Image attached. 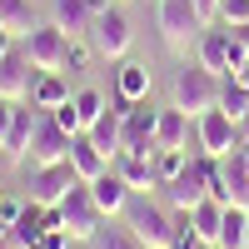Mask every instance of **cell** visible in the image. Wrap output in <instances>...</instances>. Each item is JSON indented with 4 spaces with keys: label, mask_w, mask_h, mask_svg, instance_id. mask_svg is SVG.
<instances>
[{
    "label": "cell",
    "mask_w": 249,
    "mask_h": 249,
    "mask_svg": "<svg viewBox=\"0 0 249 249\" xmlns=\"http://www.w3.org/2000/svg\"><path fill=\"white\" fill-rule=\"evenodd\" d=\"M155 25L170 55H190V45H199L204 35V15L195 0H155Z\"/></svg>",
    "instance_id": "cell-1"
},
{
    "label": "cell",
    "mask_w": 249,
    "mask_h": 249,
    "mask_svg": "<svg viewBox=\"0 0 249 249\" xmlns=\"http://www.w3.org/2000/svg\"><path fill=\"white\" fill-rule=\"evenodd\" d=\"M120 219L135 230V239L144 249H170V239H175V210L155 204L150 195H130V204H124Z\"/></svg>",
    "instance_id": "cell-2"
},
{
    "label": "cell",
    "mask_w": 249,
    "mask_h": 249,
    "mask_svg": "<svg viewBox=\"0 0 249 249\" xmlns=\"http://www.w3.org/2000/svg\"><path fill=\"white\" fill-rule=\"evenodd\" d=\"M219 90H224V75H214V70H204L199 60L195 65H184L179 75H175V105L184 110V115H204V110H214L219 105Z\"/></svg>",
    "instance_id": "cell-3"
},
{
    "label": "cell",
    "mask_w": 249,
    "mask_h": 249,
    "mask_svg": "<svg viewBox=\"0 0 249 249\" xmlns=\"http://www.w3.org/2000/svg\"><path fill=\"white\" fill-rule=\"evenodd\" d=\"M115 105H120V115H124V135H120V150L124 155H144V160H155V124H160V110H155V100H120L115 95Z\"/></svg>",
    "instance_id": "cell-4"
},
{
    "label": "cell",
    "mask_w": 249,
    "mask_h": 249,
    "mask_svg": "<svg viewBox=\"0 0 249 249\" xmlns=\"http://www.w3.org/2000/svg\"><path fill=\"white\" fill-rule=\"evenodd\" d=\"M60 219H65V234H70L75 244H95V234L105 230V210L95 204V195H90L85 179L60 199Z\"/></svg>",
    "instance_id": "cell-5"
},
{
    "label": "cell",
    "mask_w": 249,
    "mask_h": 249,
    "mask_svg": "<svg viewBox=\"0 0 249 249\" xmlns=\"http://www.w3.org/2000/svg\"><path fill=\"white\" fill-rule=\"evenodd\" d=\"M210 179H214V155H190V164L164 184L170 190V210H195L210 199Z\"/></svg>",
    "instance_id": "cell-6"
},
{
    "label": "cell",
    "mask_w": 249,
    "mask_h": 249,
    "mask_svg": "<svg viewBox=\"0 0 249 249\" xmlns=\"http://www.w3.org/2000/svg\"><path fill=\"white\" fill-rule=\"evenodd\" d=\"M90 45L100 60H124L135 45V30H130V15H124L120 5H105L95 15V30H90Z\"/></svg>",
    "instance_id": "cell-7"
},
{
    "label": "cell",
    "mask_w": 249,
    "mask_h": 249,
    "mask_svg": "<svg viewBox=\"0 0 249 249\" xmlns=\"http://www.w3.org/2000/svg\"><path fill=\"white\" fill-rule=\"evenodd\" d=\"M20 170H25V179H30V199L35 204H60L80 184L70 160H60V164H20Z\"/></svg>",
    "instance_id": "cell-8"
},
{
    "label": "cell",
    "mask_w": 249,
    "mask_h": 249,
    "mask_svg": "<svg viewBox=\"0 0 249 249\" xmlns=\"http://www.w3.org/2000/svg\"><path fill=\"white\" fill-rule=\"evenodd\" d=\"M210 199H219V204H234V210H249V170H244L239 150H234V155H219V160H214Z\"/></svg>",
    "instance_id": "cell-9"
},
{
    "label": "cell",
    "mask_w": 249,
    "mask_h": 249,
    "mask_svg": "<svg viewBox=\"0 0 249 249\" xmlns=\"http://www.w3.org/2000/svg\"><path fill=\"white\" fill-rule=\"evenodd\" d=\"M195 60H199V65L204 70H214V75H234L239 65H244V50L234 45V40H230V30H224V25H204V35H199V45H195Z\"/></svg>",
    "instance_id": "cell-10"
},
{
    "label": "cell",
    "mask_w": 249,
    "mask_h": 249,
    "mask_svg": "<svg viewBox=\"0 0 249 249\" xmlns=\"http://www.w3.org/2000/svg\"><path fill=\"white\" fill-rule=\"evenodd\" d=\"M195 140H199V155H214V160L219 155H234L239 150V124L214 105V110H204L195 120Z\"/></svg>",
    "instance_id": "cell-11"
},
{
    "label": "cell",
    "mask_w": 249,
    "mask_h": 249,
    "mask_svg": "<svg viewBox=\"0 0 249 249\" xmlns=\"http://www.w3.org/2000/svg\"><path fill=\"white\" fill-rule=\"evenodd\" d=\"M70 140L75 135H65L60 130V120L50 115V110H40V120H35V135H30V164H60V160H70Z\"/></svg>",
    "instance_id": "cell-12"
},
{
    "label": "cell",
    "mask_w": 249,
    "mask_h": 249,
    "mask_svg": "<svg viewBox=\"0 0 249 249\" xmlns=\"http://www.w3.org/2000/svg\"><path fill=\"white\" fill-rule=\"evenodd\" d=\"M65 45H70V35L60 25H35L25 40H20V50L30 55L35 70H65Z\"/></svg>",
    "instance_id": "cell-13"
},
{
    "label": "cell",
    "mask_w": 249,
    "mask_h": 249,
    "mask_svg": "<svg viewBox=\"0 0 249 249\" xmlns=\"http://www.w3.org/2000/svg\"><path fill=\"white\" fill-rule=\"evenodd\" d=\"M155 144H160V150H190V155H199V140H195V115H184L179 105L160 110Z\"/></svg>",
    "instance_id": "cell-14"
},
{
    "label": "cell",
    "mask_w": 249,
    "mask_h": 249,
    "mask_svg": "<svg viewBox=\"0 0 249 249\" xmlns=\"http://www.w3.org/2000/svg\"><path fill=\"white\" fill-rule=\"evenodd\" d=\"M35 75H40V70L30 65V55H25V50L0 55V100H30Z\"/></svg>",
    "instance_id": "cell-15"
},
{
    "label": "cell",
    "mask_w": 249,
    "mask_h": 249,
    "mask_svg": "<svg viewBox=\"0 0 249 249\" xmlns=\"http://www.w3.org/2000/svg\"><path fill=\"white\" fill-rule=\"evenodd\" d=\"M95 15V0H50V25H60L70 40H90Z\"/></svg>",
    "instance_id": "cell-16"
},
{
    "label": "cell",
    "mask_w": 249,
    "mask_h": 249,
    "mask_svg": "<svg viewBox=\"0 0 249 249\" xmlns=\"http://www.w3.org/2000/svg\"><path fill=\"white\" fill-rule=\"evenodd\" d=\"M35 120H40V110L30 105V100H15V115H10V135H5V155H10L15 164H25L30 135H35Z\"/></svg>",
    "instance_id": "cell-17"
},
{
    "label": "cell",
    "mask_w": 249,
    "mask_h": 249,
    "mask_svg": "<svg viewBox=\"0 0 249 249\" xmlns=\"http://www.w3.org/2000/svg\"><path fill=\"white\" fill-rule=\"evenodd\" d=\"M90 195H95V204H100V210H105V219H120L135 190H130V184L115 175V164H110V170L100 175V179H90Z\"/></svg>",
    "instance_id": "cell-18"
},
{
    "label": "cell",
    "mask_w": 249,
    "mask_h": 249,
    "mask_svg": "<svg viewBox=\"0 0 249 249\" xmlns=\"http://www.w3.org/2000/svg\"><path fill=\"white\" fill-rule=\"evenodd\" d=\"M70 164H75V175L90 184V179H100V175L110 170V155L100 150V144H95V140H90L85 130H80V135L70 140Z\"/></svg>",
    "instance_id": "cell-19"
},
{
    "label": "cell",
    "mask_w": 249,
    "mask_h": 249,
    "mask_svg": "<svg viewBox=\"0 0 249 249\" xmlns=\"http://www.w3.org/2000/svg\"><path fill=\"white\" fill-rule=\"evenodd\" d=\"M110 164H115V175H120L124 184H130L135 195H150V190H160V175H155V160H144V155H124V150H120V155H115Z\"/></svg>",
    "instance_id": "cell-20"
},
{
    "label": "cell",
    "mask_w": 249,
    "mask_h": 249,
    "mask_svg": "<svg viewBox=\"0 0 249 249\" xmlns=\"http://www.w3.org/2000/svg\"><path fill=\"white\" fill-rule=\"evenodd\" d=\"M65 100H70V85H65L60 70H40L35 75V90H30V105L35 110H60Z\"/></svg>",
    "instance_id": "cell-21"
},
{
    "label": "cell",
    "mask_w": 249,
    "mask_h": 249,
    "mask_svg": "<svg viewBox=\"0 0 249 249\" xmlns=\"http://www.w3.org/2000/svg\"><path fill=\"white\" fill-rule=\"evenodd\" d=\"M115 95L120 100H150V65H140V60H124L120 75H115Z\"/></svg>",
    "instance_id": "cell-22"
},
{
    "label": "cell",
    "mask_w": 249,
    "mask_h": 249,
    "mask_svg": "<svg viewBox=\"0 0 249 249\" xmlns=\"http://www.w3.org/2000/svg\"><path fill=\"white\" fill-rule=\"evenodd\" d=\"M40 234H45V204L30 199L25 210H20V219H15V230H10V244H15V249H35Z\"/></svg>",
    "instance_id": "cell-23"
},
{
    "label": "cell",
    "mask_w": 249,
    "mask_h": 249,
    "mask_svg": "<svg viewBox=\"0 0 249 249\" xmlns=\"http://www.w3.org/2000/svg\"><path fill=\"white\" fill-rule=\"evenodd\" d=\"M85 135H90V140L100 144V150H105V155L115 160V155H120V135H124V115H120V105H115V110L105 105V115H100V120L90 124V130H85Z\"/></svg>",
    "instance_id": "cell-24"
},
{
    "label": "cell",
    "mask_w": 249,
    "mask_h": 249,
    "mask_svg": "<svg viewBox=\"0 0 249 249\" xmlns=\"http://www.w3.org/2000/svg\"><path fill=\"white\" fill-rule=\"evenodd\" d=\"M0 25H5L15 40H25V35L40 25V20H35V5H30V0H0Z\"/></svg>",
    "instance_id": "cell-25"
},
{
    "label": "cell",
    "mask_w": 249,
    "mask_h": 249,
    "mask_svg": "<svg viewBox=\"0 0 249 249\" xmlns=\"http://www.w3.org/2000/svg\"><path fill=\"white\" fill-rule=\"evenodd\" d=\"M244 230H249V210H234V204H224V224H219L214 249H244Z\"/></svg>",
    "instance_id": "cell-26"
},
{
    "label": "cell",
    "mask_w": 249,
    "mask_h": 249,
    "mask_svg": "<svg viewBox=\"0 0 249 249\" xmlns=\"http://www.w3.org/2000/svg\"><path fill=\"white\" fill-rule=\"evenodd\" d=\"M190 219H195V234L214 244V239H219V224H224V204H219V199H204V204L190 210Z\"/></svg>",
    "instance_id": "cell-27"
},
{
    "label": "cell",
    "mask_w": 249,
    "mask_h": 249,
    "mask_svg": "<svg viewBox=\"0 0 249 249\" xmlns=\"http://www.w3.org/2000/svg\"><path fill=\"white\" fill-rule=\"evenodd\" d=\"M219 110H224V115H230V120L239 124V120L249 115V85H239L234 75H224V90H219Z\"/></svg>",
    "instance_id": "cell-28"
},
{
    "label": "cell",
    "mask_w": 249,
    "mask_h": 249,
    "mask_svg": "<svg viewBox=\"0 0 249 249\" xmlns=\"http://www.w3.org/2000/svg\"><path fill=\"white\" fill-rule=\"evenodd\" d=\"M95 249H144V244L135 239V230L124 219H105V230L95 234Z\"/></svg>",
    "instance_id": "cell-29"
},
{
    "label": "cell",
    "mask_w": 249,
    "mask_h": 249,
    "mask_svg": "<svg viewBox=\"0 0 249 249\" xmlns=\"http://www.w3.org/2000/svg\"><path fill=\"white\" fill-rule=\"evenodd\" d=\"M70 105H75L80 124H85V130H90V124H95L100 115H105V95H100L95 85H85V90H75V95H70Z\"/></svg>",
    "instance_id": "cell-30"
},
{
    "label": "cell",
    "mask_w": 249,
    "mask_h": 249,
    "mask_svg": "<svg viewBox=\"0 0 249 249\" xmlns=\"http://www.w3.org/2000/svg\"><path fill=\"white\" fill-rule=\"evenodd\" d=\"M184 164H190V150H155V175H160V184H170Z\"/></svg>",
    "instance_id": "cell-31"
},
{
    "label": "cell",
    "mask_w": 249,
    "mask_h": 249,
    "mask_svg": "<svg viewBox=\"0 0 249 249\" xmlns=\"http://www.w3.org/2000/svg\"><path fill=\"white\" fill-rule=\"evenodd\" d=\"M244 20H249V0H219L214 25H244Z\"/></svg>",
    "instance_id": "cell-32"
},
{
    "label": "cell",
    "mask_w": 249,
    "mask_h": 249,
    "mask_svg": "<svg viewBox=\"0 0 249 249\" xmlns=\"http://www.w3.org/2000/svg\"><path fill=\"white\" fill-rule=\"evenodd\" d=\"M90 60H95V45H90V40H70V45H65V70H85Z\"/></svg>",
    "instance_id": "cell-33"
},
{
    "label": "cell",
    "mask_w": 249,
    "mask_h": 249,
    "mask_svg": "<svg viewBox=\"0 0 249 249\" xmlns=\"http://www.w3.org/2000/svg\"><path fill=\"white\" fill-rule=\"evenodd\" d=\"M55 120H60V130H65V135H80V130H85V124H80V115H75V105H70V100H65V105H60V110H50Z\"/></svg>",
    "instance_id": "cell-34"
},
{
    "label": "cell",
    "mask_w": 249,
    "mask_h": 249,
    "mask_svg": "<svg viewBox=\"0 0 249 249\" xmlns=\"http://www.w3.org/2000/svg\"><path fill=\"white\" fill-rule=\"evenodd\" d=\"M70 244H75V239H70L65 230H45V234H40V244H35V249H70Z\"/></svg>",
    "instance_id": "cell-35"
},
{
    "label": "cell",
    "mask_w": 249,
    "mask_h": 249,
    "mask_svg": "<svg viewBox=\"0 0 249 249\" xmlns=\"http://www.w3.org/2000/svg\"><path fill=\"white\" fill-rule=\"evenodd\" d=\"M20 210H25V204H15V199H0V224H5V230H15Z\"/></svg>",
    "instance_id": "cell-36"
},
{
    "label": "cell",
    "mask_w": 249,
    "mask_h": 249,
    "mask_svg": "<svg viewBox=\"0 0 249 249\" xmlns=\"http://www.w3.org/2000/svg\"><path fill=\"white\" fill-rule=\"evenodd\" d=\"M10 115H15V100H0V150H5V135H10Z\"/></svg>",
    "instance_id": "cell-37"
},
{
    "label": "cell",
    "mask_w": 249,
    "mask_h": 249,
    "mask_svg": "<svg viewBox=\"0 0 249 249\" xmlns=\"http://www.w3.org/2000/svg\"><path fill=\"white\" fill-rule=\"evenodd\" d=\"M224 30H230V40H234V45L249 55V20H244V25H224Z\"/></svg>",
    "instance_id": "cell-38"
},
{
    "label": "cell",
    "mask_w": 249,
    "mask_h": 249,
    "mask_svg": "<svg viewBox=\"0 0 249 249\" xmlns=\"http://www.w3.org/2000/svg\"><path fill=\"white\" fill-rule=\"evenodd\" d=\"M195 5H199V15H204V25H210L214 10H219V0H195Z\"/></svg>",
    "instance_id": "cell-39"
},
{
    "label": "cell",
    "mask_w": 249,
    "mask_h": 249,
    "mask_svg": "<svg viewBox=\"0 0 249 249\" xmlns=\"http://www.w3.org/2000/svg\"><path fill=\"white\" fill-rule=\"evenodd\" d=\"M10 50H15V35H10L5 25H0V55H10Z\"/></svg>",
    "instance_id": "cell-40"
},
{
    "label": "cell",
    "mask_w": 249,
    "mask_h": 249,
    "mask_svg": "<svg viewBox=\"0 0 249 249\" xmlns=\"http://www.w3.org/2000/svg\"><path fill=\"white\" fill-rule=\"evenodd\" d=\"M234 80H239V85H249V60H244V65L234 70Z\"/></svg>",
    "instance_id": "cell-41"
},
{
    "label": "cell",
    "mask_w": 249,
    "mask_h": 249,
    "mask_svg": "<svg viewBox=\"0 0 249 249\" xmlns=\"http://www.w3.org/2000/svg\"><path fill=\"white\" fill-rule=\"evenodd\" d=\"M239 140H244V144H249V115H244V120H239Z\"/></svg>",
    "instance_id": "cell-42"
},
{
    "label": "cell",
    "mask_w": 249,
    "mask_h": 249,
    "mask_svg": "<svg viewBox=\"0 0 249 249\" xmlns=\"http://www.w3.org/2000/svg\"><path fill=\"white\" fill-rule=\"evenodd\" d=\"M239 160H244V170H249V144L244 140H239Z\"/></svg>",
    "instance_id": "cell-43"
},
{
    "label": "cell",
    "mask_w": 249,
    "mask_h": 249,
    "mask_svg": "<svg viewBox=\"0 0 249 249\" xmlns=\"http://www.w3.org/2000/svg\"><path fill=\"white\" fill-rule=\"evenodd\" d=\"M105 5H115V0H95V10H105Z\"/></svg>",
    "instance_id": "cell-44"
},
{
    "label": "cell",
    "mask_w": 249,
    "mask_h": 249,
    "mask_svg": "<svg viewBox=\"0 0 249 249\" xmlns=\"http://www.w3.org/2000/svg\"><path fill=\"white\" fill-rule=\"evenodd\" d=\"M244 249H249V230H244Z\"/></svg>",
    "instance_id": "cell-45"
},
{
    "label": "cell",
    "mask_w": 249,
    "mask_h": 249,
    "mask_svg": "<svg viewBox=\"0 0 249 249\" xmlns=\"http://www.w3.org/2000/svg\"><path fill=\"white\" fill-rule=\"evenodd\" d=\"M0 249H15V244H0Z\"/></svg>",
    "instance_id": "cell-46"
},
{
    "label": "cell",
    "mask_w": 249,
    "mask_h": 249,
    "mask_svg": "<svg viewBox=\"0 0 249 249\" xmlns=\"http://www.w3.org/2000/svg\"><path fill=\"white\" fill-rule=\"evenodd\" d=\"M0 199H5V195H0Z\"/></svg>",
    "instance_id": "cell-47"
}]
</instances>
